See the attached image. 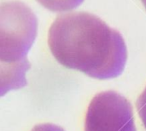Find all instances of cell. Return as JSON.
Wrapping results in <instances>:
<instances>
[{
	"label": "cell",
	"instance_id": "6da1fadb",
	"mask_svg": "<svg viewBox=\"0 0 146 131\" xmlns=\"http://www.w3.org/2000/svg\"><path fill=\"white\" fill-rule=\"evenodd\" d=\"M48 44L61 65L99 80L121 75L127 61L121 33L89 12L58 15L49 29Z\"/></svg>",
	"mask_w": 146,
	"mask_h": 131
},
{
	"label": "cell",
	"instance_id": "7a4b0ae2",
	"mask_svg": "<svg viewBox=\"0 0 146 131\" xmlns=\"http://www.w3.org/2000/svg\"><path fill=\"white\" fill-rule=\"evenodd\" d=\"M38 32V19L33 10L18 0L0 4V63L15 66L29 63L27 55Z\"/></svg>",
	"mask_w": 146,
	"mask_h": 131
},
{
	"label": "cell",
	"instance_id": "3957f363",
	"mask_svg": "<svg viewBox=\"0 0 146 131\" xmlns=\"http://www.w3.org/2000/svg\"><path fill=\"white\" fill-rule=\"evenodd\" d=\"M133 107L119 93L109 90L96 95L86 115L85 131H137Z\"/></svg>",
	"mask_w": 146,
	"mask_h": 131
},
{
	"label": "cell",
	"instance_id": "277c9868",
	"mask_svg": "<svg viewBox=\"0 0 146 131\" xmlns=\"http://www.w3.org/2000/svg\"><path fill=\"white\" fill-rule=\"evenodd\" d=\"M45 9L53 12H67L79 7L84 0H36Z\"/></svg>",
	"mask_w": 146,
	"mask_h": 131
},
{
	"label": "cell",
	"instance_id": "5b68a950",
	"mask_svg": "<svg viewBox=\"0 0 146 131\" xmlns=\"http://www.w3.org/2000/svg\"><path fill=\"white\" fill-rule=\"evenodd\" d=\"M137 110L139 113V115L143 122L144 126L146 129V87L145 90L142 92V94L139 95L136 101Z\"/></svg>",
	"mask_w": 146,
	"mask_h": 131
},
{
	"label": "cell",
	"instance_id": "8992f818",
	"mask_svg": "<svg viewBox=\"0 0 146 131\" xmlns=\"http://www.w3.org/2000/svg\"><path fill=\"white\" fill-rule=\"evenodd\" d=\"M31 131H65L62 127L52 124H41L34 126Z\"/></svg>",
	"mask_w": 146,
	"mask_h": 131
},
{
	"label": "cell",
	"instance_id": "52a82bcc",
	"mask_svg": "<svg viewBox=\"0 0 146 131\" xmlns=\"http://www.w3.org/2000/svg\"><path fill=\"white\" fill-rule=\"evenodd\" d=\"M140 1L142 2V3H143V5H144L145 9H146V0H140Z\"/></svg>",
	"mask_w": 146,
	"mask_h": 131
}]
</instances>
